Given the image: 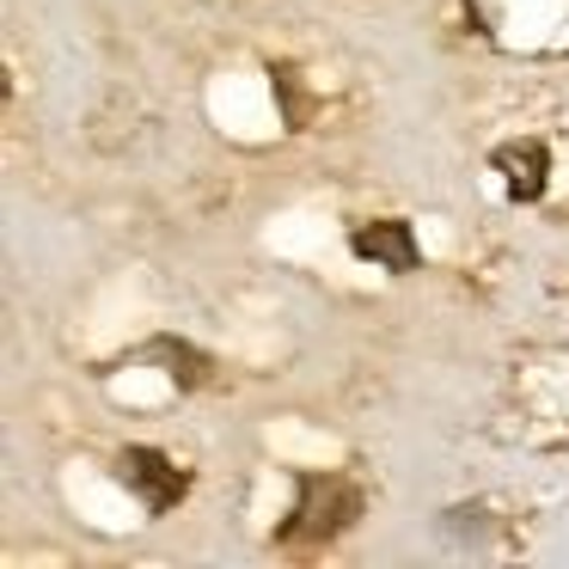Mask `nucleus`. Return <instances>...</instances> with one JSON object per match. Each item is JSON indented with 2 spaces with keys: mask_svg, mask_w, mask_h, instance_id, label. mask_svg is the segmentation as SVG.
<instances>
[{
  "mask_svg": "<svg viewBox=\"0 0 569 569\" xmlns=\"http://www.w3.org/2000/svg\"><path fill=\"white\" fill-rule=\"evenodd\" d=\"M361 515V490L343 478V471H307L300 478V502L288 515V527L276 532L282 545H331L337 532H349V520Z\"/></svg>",
  "mask_w": 569,
  "mask_h": 569,
  "instance_id": "obj_1",
  "label": "nucleus"
},
{
  "mask_svg": "<svg viewBox=\"0 0 569 569\" xmlns=\"http://www.w3.org/2000/svg\"><path fill=\"white\" fill-rule=\"evenodd\" d=\"M117 466H123V483H129V490H141L148 515H166V508H178V502H184V490H190V478L160 453V447H129Z\"/></svg>",
  "mask_w": 569,
  "mask_h": 569,
  "instance_id": "obj_2",
  "label": "nucleus"
},
{
  "mask_svg": "<svg viewBox=\"0 0 569 569\" xmlns=\"http://www.w3.org/2000/svg\"><path fill=\"white\" fill-rule=\"evenodd\" d=\"M349 246H356L368 263H386L392 276H410L422 263L417 233H410L405 221H368V227H356V239H349Z\"/></svg>",
  "mask_w": 569,
  "mask_h": 569,
  "instance_id": "obj_3",
  "label": "nucleus"
},
{
  "mask_svg": "<svg viewBox=\"0 0 569 569\" xmlns=\"http://www.w3.org/2000/svg\"><path fill=\"white\" fill-rule=\"evenodd\" d=\"M496 166L508 172V190H515L520 202H532L545 190V166L551 160H545V141H515V148L496 153Z\"/></svg>",
  "mask_w": 569,
  "mask_h": 569,
  "instance_id": "obj_4",
  "label": "nucleus"
}]
</instances>
